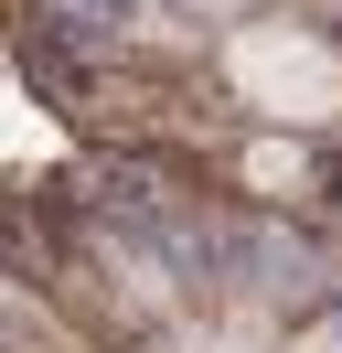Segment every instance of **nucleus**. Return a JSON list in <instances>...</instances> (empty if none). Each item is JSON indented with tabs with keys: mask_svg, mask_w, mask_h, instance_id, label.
I'll return each instance as SVG.
<instances>
[{
	"mask_svg": "<svg viewBox=\"0 0 342 353\" xmlns=\"http://www.w3.org/2000/svg\"><path fill=\"white\" fill-rule=\"evenodd\" d=\"M54 22L75 32V43H118V32L139 22V0H54Z\"/></svg>",
	"mask_w": 342,
	"mask_h": 353,
	"instance_id": "f257e3e1",
	"label": "nucleus"
},
{
	"mask_svg": "<svg viewBox=\"0 0 342 353\" xmlns=\"http://www.w3.org/2000/svg\"><path fill=\"white\" fill-rule=\"evenodd\" d=\"M332 353H342V332H332Z\"/></svg>",
	"mask_w": 342,
	"mask_h": 353,
	"instance_id": "f03ea898",
	"label": "nucleus"
}]
</instances>
